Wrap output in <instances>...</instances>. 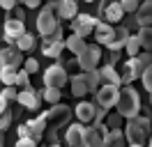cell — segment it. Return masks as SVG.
<instances>
[{"mask_svg": "<svg viewBox=\"0 0 152 147\" xmlns=\"http://www.w3.org/2000/svg\"><path fill=\"white\" fill-rule=\"evenodd\" d=\"M16 147H37V143H32L28 138H19V140H16Z\"/></svg>", "mask_w": 152, "mask_h": 147, "instance_id": "cell-41", "label": "cell"}, {"mask_svg": "<svg viewBox=\"0 0 152 147\" xmlns=\"http://www.w3.org/2000/svg\"><path fill=\"white\" fill-rule=\"evenodd\" d=\"M16 94H19L16 87H2V92H0V97L7 101V103H10V101H16Z\"/></svg>", "mask_w": 152, "mask_h": 147, "instance_id": "cell-37", "label": "cell"}, {"mask_svg": "<svg viewBox=\"0 0 152 147\" xmlns=\"http://www.w3.org/2000/svg\"><path fill=\"white\" fill-rule=\"evenodd\" d=\"M23 32H26L23 21H19V18H14V16H12V18L7 16V21H5V41L14 46V41H16Z\"/></svg>", "mask_w": 152, "mask_h": 147, "instance_id": "cell-15", "label": "cell"}, {"mask_svg": "<svg viewBox=\"0 0 152 147\" xmlns=\"http://www.w3.org/2000/svg\"><path fill=\"white\" fill-rule=\"evenodd\" d=\"M83 147H104V136H99L95 127L83 129Z\"/></svg>", "mask_w": 152, "mask_h": 147, "instance_id": "cell-23", "label": "cell"}, {"mask_svg": "<svg viewBox=\"0 0 152 147\" xmlns=\"http://www.w3.org/2000/svg\"><path fill=\"white\" fill-rule=\"evenodd\" d=\"M127 53H129V57H136V55L141 53V44H138V37L136 35H129V39H127Z\"/></svg>", "mask_w": 152, "mask_h": 147, "instance_id": "cell-32", "label": "cell"}, {"mask_svg": "<svg viewBox=\"0 0 152 147\" xmlns=\"http://www.w3.org/2000/svg\"><path fill=\"white\" fill-rule=\"evenodd\" d=\"M58 28H60V21L56 16V2H48L37 14V32L42 37H48V35H53Z\"/></svg>", "mask_w": 152, "mask_h": 147, "instance_id": "cell-5", "label": "cell"}, {"mask_svg": "<svg viewBox=\"0 0 152 147\" xmlns=\"http://www.w3.org/2000/svg\"><path fill=\"white\" fill-rule=\"evenodd\" d=\"M65 35H62V25L58 28L53 35H48L42 39V55H46V57H53L58 60L60 55H62V48H65Z\"/></svg>", "mask_w": 152, "mask_h": 147, "instance_id": "cell-7", "label": "cell"}, {"mask_svg": "<svg viewBox=\"0 0 152 147\" xmlns=\"http://www.w3.org/2000/svg\"><path fill=\"white\" fill-rule=\"evenodd\" d=\"M115 106H118V115L120 117H124V119L136 117L141 113V94H138V90L132 87V85L120 87V97H118Z\"/></svg>", "mask_w": 152, "mask_h": 147, "instance_id": "cell-1", "label": "cell"}, {"mask_svg": "<svg viewBox=\"0 0 152 147\" xmlns=\"http://www.w3.org/2000/svg\"><path fill=\"white\" fill-rule=\"evenodd\" d=\"M51 147H62V145H60V143H58V145H51Z\"/></svg>", "mask_w": 152, "mask_h": 147, "instance_id": "cell-46", "label": "cell"}, {"mask_svg": "<svg viewBox=\"0 0 152 147\" xmlns=\"http://www.w3.org/2000/svg\"><path fill=\"white\" fill-rule=\"evenodd\" d=\"M92 35H95L97 46H108L115 37V28L111 25V23H106V21H99L95 25V32H92Z\"/></svg>", "mask_w": 152, "mask_h": 147, "instance_id": "cell-14", "label": "cell"}, {"mask_svg": "<svg viewBox=\"0 0 152 147\" xmlns=\"http://www.w3.org/2000/svg\"><path fill=\"white\" fill-rule=\"evenodd\" d=\"M21 62H23V57L14 46L0 48V69H19Z\"/></svg>", "mask_w": 152, "mask_h": 147, "instance_id": "cell-13", "label": "cell"}, {"mask_svg": "<svg viewBox=\"0 0 152 147\" xmlns=\"http://www.w3.org/2000/svg\"><path fill=\"white\" fill-rule=\"evenodd\" d=\"M72 115H74V110L67 103H56V106H51V110H46V124H51V129H60L72 119Z\"/></svg>", "mask_w": 152, "mask_h": 147, "instance_id": "cell-10", "label": "cell"}, {"mask_svg": "<svg viewBox=\"0 0 152 147\" xmlns=\"http://www.w3.org/2000/svg\"><path fill=\"white\" fill-rule=\"evenodd\" d=\"M86 94H90L88 92V85H86V78H83V74H76V76H72V97H86Z\"/></svg>", "mask_w": 152, "mask_h": 147, "instance_id": "cell-25", "label": "cell"}, {"mask_svg": "<svg viewBox=\"0 0 152 147\" xmlns=\"http://www.w3.org/2000/svg\"><path fill=\"white\" fill-rule=\"evenodd\" d=\"M143 85H145V90L150 92L152 94V67H148V69H145V71H143Z\"/></svg>", "mask_w": 152, "mask_h": 147, "instance_id": "cell-38", "label": "cell"}, {"mask_svg": "<svg viewBox=\"0 0 152 147\" xmlns=\"http://www.w3.org/2000/svg\"><path fill=\"white\" fill-rule=\"evenodd\" d=\"M16 85H19L21 90H28L30 87V76L26 71H23V69H21L19 74H16Z\"/></svg>", "mask_w": 152, "mask_h": 147, "instance_id": "cell-34", "label": "cell"}, {"mask_svg": "<svg viewBox=\"0 0 152 147\" xmlns=\"http://www.w3.org/2000/svg\"><path fill=\"white\" fill-rule=\"evenodd\" d=\"M99 60H102V48L97 44H88V48L76 57V64L83 74H88V71H97Z\"/></svg>", "mask_w": 152, "mask_h": 147, "instance_id": "cell-6", "label": "cell"}, {"mask_svg": "<svg viewBox=\"0 0 152 147\" xmlns=\"http://www.w3.org/2000/svg\"><path fill=\"white\" fill-rule=\"evenodd\" d=\"M83 2H95V0H83Z\"/></svg>", "mask_w": 152, "mask_h": 147, "instance_id": "cell-49", "label": "cell"}, {"mask_svg": "<svg viewBox=\"0 0 152 147\" xmlns=\"http://www.w3.org/2000/svg\"><path fill=\"white\" fill-rule=\"evenodd\" d=\"M95 113H97V103H90V101H81L78 106L74 108V115L78 117V122L88 127V124H92V119H95Z\"/></svg>", "mask_w": 152, "mask_h": 147, "instance_id": "cell-18", "label": "cell"}, {"mask_svg": "<svg viewBox=\"0 0 152 147\" xmlns=\"http://www.w3.org/2000/svg\"><path fill=\"white\" fill-rule=\"evenodd\" d=\"M16 2H23L26 7H30V9H35V7H39V2L42 0H16Z\"/></svg>", "mask_w": 152, "mask_h": 147, "instance_id": "cell-42", "label": "cell"}, {"mask_svg": "<svg viewBox=\"0 0 152 147\" xmlns=\"http://www.w3.org/2000/svg\"><path fill=\"white\" fill-rule=\"evenodd\" d=\"M127 39H129V30H127L124 25H118V28H115V37H113V41L106 46V48H108L111 53H118L120 48H124V46H127Z\"/></svg>", "mask_w": 152, "mask_h": 147, "instance_id": "cell-22", "label": "cell"}, {"mask_svg": "<svg viewBox=\"0 0 152 147\" xmlns=\"http://www.w3.org/2000/svg\"><path fill=\"white\" fill-rule=\"evenodd\" d=\"M148 131H150V117L148 115H136V117L127 119L124 138L129 140V145H143L148 140Z\"/></svg>", "mask_w": 152, "mask_h": 147, "instance_id": "cell-3", "label": "cell"}, {"mask_svg": "<svg viewBox=\"0 0 152 147\" xmlns=\"http://www.w3.org/2000/svg\"><path fill=\"white\" fill-rule=\"evenodd\" d=\"M97 74H99V78H102V83L104 85H115V87H120V74H118V69L115 67H108V64H102L99 69H97Z\"/></svg>", "mask_w": 152, "mask_h": 147, "instance_id": "cell-21", "label": "cell"}, {"mask_svg": "<svg viewBox=\"0 0 152 147\" xmlns=\"http://www.w3.org/2000/svg\"><path fill=\"white\" fill-rule=\"evenodd\" d=\"M14 48H16L19 53L21 51H32V48H35V37L30 35V32H23V35L14 41Z\"/></svg>", "mask_w": 152, "mask_h": 147, "instance_id": "cell-28", "label": "cell"}, {"mask_svg": "<svg viewBox=\"0 0 152 147\" xmlns=\"http://www.w3.org/2000/svg\"><path fill=\"white\" fill-rule=\"evenodd\" d=\"M129 147H143V145H129Z\"/></svg>", "mask_w": 152, "mask_h": 147, "instance_id": "cell-48", "label": "cell"}, {"mask_svg": "<svg viewBox=\"0 0 152 147\" xmlns=\"http://www.w3.org/2000/svg\"><path fill=\"white\" fill-rule=\"evenodd\" d=\"M65 48H69V51H72V53L78 57V55H81V53L88 48V44H86V39H81V37L72 35V37H67V39H65Z\"/></svg>", "mask_w": 152, "mask_h": 147, "instance_id": "cell-26", "label": "cell"}, {"mask_svg": "<svg viewBox=\"0 0 152 147\" xmlns=\"http://www.w3.org/2000/svg\"><path fill=\"white\" fill-rule=\"evenodd\" d=\"M136 37H138L141 48H145V53H152V28H141Z\"/></svg>", "mask_w": 152, "mask_h": 147, "instance_id": "cell-29", "label": "cell"}, {"mask_svg": "<svg viewBox=\"0 0 152 147\" xmlns=\"http://www.w3.org/2000/svg\"><path fill=\"white\" fill-rule=\"evenodd\" d=\"M83 78H86V85H88V92H95L97 94V90L104 85L102 83V78H99V74L97 71H88V74H83Z\"/></svg>", "mask_w": 152, "mask_h": 147, "instance_id": "cell-30", "label": "cell"}, {"mask_svg": "<svg viewBox=\"0 0 152 147\" xmlns=\"http://www.w3.org/2000/svg\"><path fill=\"white\" fill-rule=\"evenodd\" d=\"M10 124H12V110L7 108L5 113H0V133H2V131H7Z\"/></svg>", "mask_w": 152, "mask_h": 147, "instance_id": "cell-36", "label": "cell"}, {"mask_svg": "<svg viewBox=\"0 0 152 147\" xmlns=\"http://www.w3.org/2000/svg\"><path fill=\"white\" fill-rule=\"evenodd\" d=\"M37 69H39V62H37V60H35V57H26V62H23V71L30 76V74H35Z\"/></svg>", "mask_w": 152, "mask_h": 147, "instance_id": "cell-35", "label": "cell"}, {"mask_svg": "<svg viewBox=\"0 0 152 147\" xmlns=\"http://www.w3.org/2000/svg\"><path fill=\"white\" fill-rule=\"evenodd\" d=\"M0 7L5 9V12H12V9L16 7V0H0Z\"/></svg>", "mask_w": 152, "mask_h": 147, "instance_id": "cell-40", "label": "cell"}, {"mask_svg": "<svg viewBox=\"0 0 152 147\" xmlns=\"http://www.w3.org/2000/svg\"><path fill=\"white\" fill-rule=\"evenodd\" d=\"M78 14V5L76 0H56V16L65 18V21H74Z\"/></svg>", "mask_w": 152, "mask_h": 147, "instance_id": "cell-17", "label": "cell"}, {"mask_svg": "<svg viewBox=\"0 0 152 147\" xmlns=\"http://www.w3.org/2000/svg\"><path fill=\"white\" fill-rule=\"evenodd\" d=\"M83 124L81 122H74L69 124L65 131V145L67 147H83Z\"/></svg>", "mask_w": 152, "mask_h": 147, "instance_id": "cell-16", "label": "cell"}, {"mask_svg": "<svg viewBox=\"0 0 152 147\" xmlns=\"http://www.w3.org/2000/svg\"><path fill=\"white\" fill-rule=\"evenodd\" d=\"M148 67H152V53H138L136 57H129V60L122 64V71H120L122 85H129L132 81L141 78L143 71H145Z\"/></svg>", "mask_w": 152, "mask_h": 147, "instance_id": "cell-2", "label": "cell"}, {"mask_svg": "<svg viewBox=\"0 0 152 147\" xmlns=\"http://www.w3.org/2000/svg\"><path fill=\"white\" fill-rule=\"evenodd\" d=\"M148 147H152V138H150V143H148Z\"/></svg>", "mask_w": 152, "mask_h": 147, "instance_id": "cell-47", "label": "cell"}, {"mask_svg": "<svg viewBox=\"0 0 152 147\" xmlns=\"http://www.w3.org/2000/svg\"><path fill=\"white\" fill-rule=\"evenodd\" d=\"M97 106L99 108H113L115 103H118V97H120V87H115V85H102L99 90H97Z\"/></svg>", "mask_w": 152, "mask_h": 147, "instance_id": "cell-12", "label": "cell"}, {"mask_svg": "<svg viewBox=\"0 0 152 147\" xmlns=\"http://www.w3.org/2000/svg\"><path fill=\"white\" fill-rule=\"evenodd\" d=\"M69 74L62 64H51L46 71H44V87H53V90H62L67 85V78Z\"/></svg>", "mask_w": 152, "mask_h": 147, "instance_id": "cell-8", "label": "cell"}, {"mask_svg": "<svg viewBox=\"0 0 152 147\" xmlns=\"http://www.w3.org/2000/svg\"><path fill=\"white\" fill-rule=\"evenodd\" d=\"M99 23V18L92 14H76V18L72 21V32L81 39H86L95 32V25Z\"/></svg>", "mask_w": 152, "mask_h": 147, "instance_id": "cell-9", "label": "cell"}, {"mask_svg": "<svg viewBox=\"0 0 152 147\" xmlns=\"http://www.w3.org/2000/svg\"><path fill=\"white\" fill-rule=\"evenodd\" d=\"M16 101H19L23 108L28 110H37L39 103H42V99H39L37 90H32V87H28V90H19V94H16Z\"/></svg>", "mask_w": 152, "mask_h": 147, "instance_id": "cell-19", "label": "cell"}, {"mask_svg": "<svg viewBox=\"0 0 152 147\" xmlns=\"http://www.w3.org/2000/svg\"><path fill=\"white\" fill-rule=\"evenodd\" d=\"M104 147H127V138H124V131L115 129V131H108L104 138Z\"/></svg>", "mask_w": 152, "mask_h": 147, "instance_id": "cell-24", "label": "cell"}, {"mask_svg": "<svg viewBox=\"0 0 152 147\" xmlns=\"http://www.w3.org/2000/svg\"><path fill=\"white\" fill-rule=\"evenodd\" d=\"M7 108H10V103H7V101H5L2 97H0V113H5Z\"/></svg>", "mask_w": 152, "mask_h": 147, "instance_id": "cell-44", "label": "cell"}, {"mask_svg": "<svg viewBox=\"0 0 152 147\" xmlns=\"http://www.w3.org/2000/svg\"><path fill=\"white\" fill-rule=\"evenodd\" d=\"M136 23L141 28H152V0H145L136 9Z\"/></svg>", "mask_w": 152, "mask_h": 147, "instance_id": "cell-20", "label": "cell"}, {"mask_svg": "<svg viewBox=\"0 0 152 147\" xmlns=\"http://www.w3.org/2000/svg\"><path fill=\"white\" fill-rule=\"evenodd\" d=\"M124 12L120 7V0H102L99 2V18H104L106 23H118V21H122Z\"/></svg>", "mask_w": 152, "mask_h": 147, "instance_id": "cell-11", "label": "cell"}, {"mask_svg": "<svg viewBox=\"0 0 152 147\" xmlns=\"http://www.w3.org/2000/svg\"><path fill=\"white\" fill-rule=\"evenodd\" d=\"M120 124H122V117L115 113V115H111L108 117V122H106V127H108V131H115V129H120Z\"/></svg>", "mask_w": 152, "mask_h": 147, "instance_id": "cell-39", "label": "cell"}, {"mask_svg": "<svg viewBox=\"0 0 152 147\" xmlns=\"http://www.w3.org/2000/svg\"><path fill=\"white\" fill-rule=\"evenodd\" d=\"M46 131V113H42L35 119H26L23 124H19V138H28L32 143H39L44 138Z\"/></svg>", "mask_w": 152, "mask_h": 147, "instance_id": "cell-4", "label": "cell"}, {"mask_svg": "<svg viewBox=\"0 0 152 147\" xmlns=\"http://www.w3.org/2000/svg\"><path fill=\"white\" fill-rule=\"evenodd\" d=\"M37 94H39V99H44L46 103H51V106L60 103V99H62L60 90H53V87H42V90H37Z\"/></svg>", "mask_w": 152, "mask_h": 147, "instance_id": "cell-27", "label": "cell"}, {"mask_svg": "<svg viewBox=\"0 0 152 147\" xmlns=\"http://www.w3.org/2000/svg\"><path fill=\"white\" fill-rule=\"evenodd\" d=\"M120 7H122L124 14H136V9H138V0H120Z\"/></svg>", "mask_w": 152, "mask_h": 147, "instance_id": "cell-33", "label": "cell"}, {"mask_svg": "<svg viewBox=\"0 0 152 147\" xmlns=\"http://www.w3.org/2000/svg\"><path fill=\"white\" fill-rule=\"evenodd\" d=\"M46 2H56V0H46Z\"/></svg>", "mask_w": 152, "mask_h": 147, "instance_id": "cell-50", "label": "cell"}, {"mask_svg": "<svg viewBox=\"0 0 152 147\" xmlns=\"http://www.w3.org/2000/svg\"><path fill=\"white\" fill-rule=\"evenodd\" d=\"M150 101H152V94H150Z\"/></svg>", "mask_w": 152, "mask_h": 147, "instance_id": "cell-51", "label": "cell"}, {"mask_svg": "<svg viewBox=\"0 0 152 147\" xmlns=\"http://www.w3.org/2000/svg\"><path fill=\"white\" fill-rule=\"evenodd\" d=\"M16 69H0V83L2 87H14L16 85Z\"/></svg>", "mask_w": 152, "mask_h": 147, "instance_id": "cell-31", "label": "cell"}, {"mask_svg": "<svg viewBox=\"0 0 152 147\" xmlns=\"http://www.w3.org/2000/svg\"><path fill=\"white\" fill-rule=\"evenodd\" d=\"M46 138H48V143H51V145H58V133H56V129H51V131L46 133Z\"/></svg>", "mask_w": 152, "mask_h": 147, "instance_id": "cell-43", "label": "cell"}, {"mask_svg": "<svg viewBox=\"0 0 152 147\" xmlns=\"http://www.w3.org/2000/svg\"><path fill=\"white\" fill-rule=\"evenodd\" d=\"M0 147H5V145H2V133H0Z\"/></svg>", "mask_w": 152, "mask_h": 147, "instance_id": "cell-45", "label": "cell"}]
</instances>
